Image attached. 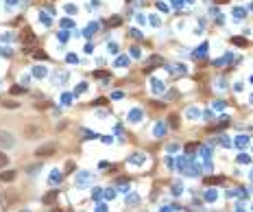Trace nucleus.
<instances>
[{
  "label": "nucleus",
  "mask_w": 253,
  "mask_h": 212,
  "mask_svg": "<svg viewBox=\"0 0 253 212\" xmlns=\"http://www.w3.org/2000/svg\"><path fill=\"white\" fill-rule=\"evenodd\" d=\"M2 105H5V107H9V109H15V107H17V103H13V101H5Z\"/></svg>",
  "instance_id": "9"
},
{
  "label": "nucleus",
  "mask_w": 253,
  "mask_h": 212,
  "mask_svg": "<svg viewBox=\"0 0 253 212\" xmlns=\"http://www.w3.org/2000/svg\"><path fill=\"white\" fill-rule=\"evenodd\" d=\"M55 146H57L55 142H52V144H46V146H40V149H37L35 153H37V155H48V153H52V151H55Z\"/></svg>",
  "instance_id": "4"
},
{
  "label": "nucleus",
  "mask_w": 253,
  "mask_h": 212,
  "mask_svg": "<svg viewBox=\"0 0 253 212\" xmlns=\"http://www.w3.org/2000/svg\"><path fill=\"white\" fill-rule=\"evenodd\" d=\"M15 177V173L13 171H9V173H2V175H0V179H2V181H11Z\"/></svg>",
  "instance_id": "5"
},
{
  "label": "nucleus",
  "mask_w": 253,
  "mask_h": 212,
  "mask_svg": "<svg viewBox=\"0 0 253 212\" xmlns=\"http://www.w3.org/2000/svg\"><path fill=\"white\" fill-rule=\"evenodd\" d=\"M20 40H22V44H33V40H35L33 37V31L31 29H24L22 35H20Z\"/></svg>",
  "instance_id": "3"
},
{
  "label": "nucleus",
  "mask_w": 253,
  "mask_h": 212,
  "mask_svg": "<svg viewBox=\"0 0 253 212\" xmlns=\"http://www.w3.org/2000/svg\"><path fill=\"white\" fill-rule=\"evenodd\" d=\"M153 88H155V92H162V90H164V83H159V81H153Z\"/></svg>",
  "instance_id": "10"
},
{
  "label": "nucleus",
  "mask_w": 253,
  "mask_h": 212,
  "mask_svg": "<svg viewBox=\"0 0 253 212\" xmlns=\"http://www.w3.org/2000/svg\"><path fill=\"white\" fill-rule=\"evenodd\" d=\"M40 133H42V129H40V125H37V127H35V125H29V127L24 129V136H26V138H37Z\"/></svg>",
  "instance_id": "2"
},
{
  "label": "nucleus",
  "mask_w": 253,
  "mask_h": 212,
  "mask_svg": "<svg viewBox=\"0 0 253 212\" xmlns=\"http://www.w3.org/2000/svg\"><path fill=\"white\" fill-rule=\"evenodd\" d=\"M33 72H35V77H44V75H46V68H42V66H37V68H35Z\"/></svg>",
  "instance_id": "6"
},
{
  "label": "nucleus",
  "mask_w": 253,
  "mask_h": 212,
  "mask_svg": "<svg viewBox=\"0 0 253 212\" xmlns=\"http://www.w3.org/2000/svg\"><path fill=\"white\" fill-rule=\"evenodd\" d=\"M50 179H52V181H59V179H61V173H59V171H52Z\"/></svg>",
  "instance_id": "8"
},
{
  "label": "nucleus",
  "mask_w": 253,
  "mask_h": 212,
  "mask_svg": "<svg viewBox=\"0 0 253 212\" xmlns=\"http://www.w3.org/2000/svg\"><path fill=\"white\" fill-rule=\"evenodd\" d=\"M20 92H24V88H20V85H13L11 88V94H20Z\"/></svg>",
  "instance_id": "11"
},
{
  "label": "nucleus",
  "mask_w": 253,
  "mask_h": 212,
  "mask_svg": "<svg viewBox=\"0 0 253 212\" xmlns=\"http://www.w3.org/2000/svg\"><path fill=\"white\" fill-rule=\"evenodd\" d=\"M15 144L13 140V136L9 133V131H0V146H5V149H11V146Z\"/></svg>",
  "instance_id": "1"
},
{
  "label": "nucleus",
  "mask_w": 253,
  "mask_h": 212,
  "mask_svg": "<svg viewBox=\"0 0 253 212\" xmlns=\"http://www.w3.org/2000/svg\"><path fill=\"white\" fill-rule=\"evenodd\" d=\"M7 164H9V158H7L5 153H0V169H2V166H7Z\"/></svg>",
  "instance_id": "7"
}]
</instances>
